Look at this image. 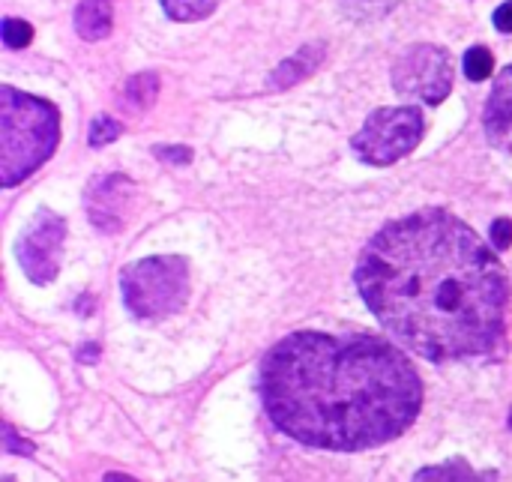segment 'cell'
I'll use <instances>...</instances> for the list:
<instances>
[{
  "label": "cell",
  "mask_w": 512,
  "mask_h": 482,
  "mask_svg": "<svg viewBox=\"0 0 512 482\" xmlns=\"http://www.w3.org/2000/svg\"><path fill=\"white\" fill-rule=\"evenodd\" d=\"M3 482H12V480H3Z\"/></svg>",
  "instance_id": "obj_25"
},
{
  "label": "cell",
  "mask_w": 512,
  "mask_h": 482,
  "mask_svg": "<svg viewBox=\"0 0 512 482\" xmlns=\"http://www.w3.org/2000/svg\"><path fill=\"white\" fill-rule=\"evenodd\" d=\"M162 6L174 21H198L210 15L216 3L213 0H162Z\"/></svg>",
  "instance_id": "obj_14"
},
{
  "label": "cell",
  "mask_w": 512,
  "mask_h": 482,
  "mask_svg": "<svg viewBox=\"0 0 512 482\" xmlns=\"http://www.w3.org/2000/svg\"><path fill=\"white\" fill-rule=\"evenodd\" d=\"M132 201H135V183L123 174L93 177L87 186V195H84L90 222L105 234H114L123 228V222L132 210Z\"/></svg>",
  "instance_id": "obj_8"
},
{
  "label": "cell",
  "mask_w": 512,
  "mask_h": 482,
  "mask_svg": "<svg viewBox=\"0 0 512 482\" xmlns=\"http://www.w3.org/2000/svg\"><path fill=\"white\" fill-rule=\"evenodd\" d=\"M102 482H138V480L126 477V474H105V480Z\"/></svg>",
  "instance_id": "obj_23"
},
{
  "label": "cell",
  "mask_w": 512,
  "mask_h": 482,
  "mask_svg": "<svg viewBox=\"0 0 512 482\" xmlns=\"http://www.w3.org/2000/svg\"><path fill=\"white\" fill-rule=\"evenodd\" d=\"M510 429H512V414H510Z\"/></svg>",
  "instance_id": "obj_24"
},
{
  "label": "cell",
  "mask_w": 512,
  "mask_h": 482,
  "mask_svg": "<svg viewBox=\"0 0 512 482\" xmlns=\"http://www.w3.org/2000/svg\"><path fill=\"white\" fill-rule=\"evenodd\" d=\"M123 303L135 318H168L183 309L189 297V267L177 255H156L129 264L120 273Z\"/></svg>",
  "instance_id": "obj_4"
},
{
  "label": "cell",
  "mask_w": 512,
  "mask_h": 482,
  "mask_svg": "<svg viewBox=\"0 0 512 482\" xmlns=\"http://www.w3.org/2000/svg\"><path fill=\"white\" fill-rule=\"evenodd\" d=\"M465 75L471 78V81H483V78H489L492 72H495V57H492V51L489 48H483V45H474L468 54H465Z\"/></svg>",
  "instance_id": "obj_15"
},
{
  "label": "cell",
  "mask_w": 512,
  "mask_h": 482,
  "mask_svg": "<svg viewBox=\"0 0 512 482\" xmlns=\"http://www.w3.org/2000/svg\"><path fill=\"white\" fill-rule=\"evenodd\" d=\"M261 396L270 420L294 441L369 450L417 420L423 384L384 339L294 333L264 357Z\"/></svg>",
  "instance_id": "obj_2"
},
{
  "label": "cell",
  "mask_w": 512,
  "mask_h": 482,
  "mask_svg": "<svg viewBox=\"0 0 512 482\" xmlns=\"http://www.w3.org/2000/svg\"><path fill=\"white\" fill-rule=\"evenodd\" d=\"M114 6L111 0H81L75 9V30L87 42H99L111 33Z\"/></svg>",
  "instance_id": "obj_11"
},
{
  "label": "cell",
  "mask_w": 512,
  "mask_h": 482,
  "mask_svg": "<svg viewBox=\"0 0 512 482\" xmlns=\"http://www.w3.org/2000/svg\"><path fill=\"white\" fill-rule=\"evenodd\" d=\"M156 156H159V159H165V162H177V165L192 162V150H189V147H183V144H174V147H156Z\"/></svg>",
  "instance_id": "obj_19"
},
{
  "label": "cell",
  "mask_w": 512,
  "mask_h": 482,
  "mask_svg": "<svg viewBox=\"0 0 512 482\" xmlns=\"http://www.w3.org/2000/svg\"><path fill=\"white\" fill-rule=\"evenodd\" d=\"M492 243H495L498 249H510L512 219H495V225H492Z\"/></svg>",
  "instance_id": "obj_18"
},
{
  "label": "cell",
  "mask_w": 512,
  "mask_h": 482,
  "mask_svg": "<svg viewBox=\"0 0 512 482\" xmlns=\"http://www.w3.org/2000/svg\"><path fill=\"white\" fill-rule=\"evenodd\" d=\"M63 237H66V222L57 213H36L33 225L18 243V261L27 273L30 282L48 285L57 270H60V255H63Z\"/></svg>",
  "instance_id": "obj_7"
},
{
  "label": "cell",
  "mask_w": 512,
  "mask_h": 482,
  "mask_svg": "<svg viewBox=\"0 0 512 482\" xmlns=\"http://www.w3.org/2000/svg\"><path fill=\"white\" fill-rule=\"evenodd\" d=\"M60 141V114L51 102L0 87V183L6 189L30 177Z\"/></svg>",
  "instance_id": "obj_3"
},
{
  "label": "cell",
  "mask_w": 512,
  "mask_h": 482,
  "mask_svg": "<svg viewBox=\"0 0 512 482\" xmlns=\"http://www.w3.org/2000/svg\"><path fill=\"white\" fill-rule=\"evenodd\" d=\"M3 450H6V453H21V456L27 453V456H30V453H33V444L18 441L15 432H12V426H3Z\"/></svg>",
  "instance_id": "obj_20"
},
{
  "label": "cell",
  "mask_w": 512,
  "mask_h": 482,
  "mask_svg": "<svg viewBox=\"0 0 512 482\" xmlns=\"http://www.w3.org/2000/svg\"><path fill=\"white\" fill-rule=\"evenodd\" d=\"M393 87L399 96L441 105L453 90V57L441 45H414L393 66Z\"/></svg>",
  "instance_id": "obj_6"
},
{
  "label": "cell",
  "mask_w": 512,
  "mask_h": 482,
  "mask_svg": "<svg viewBox=\"0 0 512 482\" xmlns=\"http://www.w3.org/2000/svg\"><path fill=\"white\" fill-rule=\"evenodd\" d=\"M120 132H123V126H120L114 117L102 114V117H93L90 132H87V141H90V147H105V144L117 141V138H120Z\"/></svg>",
  "instance_id": "obj_16"
},
{
  "label": "cell",
  "mask_w": 512,
  "mask_h": 482,
  "mask_svg": "<svg viewBox=\"0 0 512 482\" xmlns=\"http://www.w3.org/2000/svg\"><path fill=\"white\" fill-rule=\"evenodd\" d=\"M159 96V75L156 72H138L123 84V102L132 111H144L156 102Z\"/></svg>",
  "instance_id": "obj_13"
},
{
  "label": "cell",
  "mask_w": 512,
  "mask_h": 482,
  "mask_svg": "<svg viewBox=\"0 0 512 482\" xmlns=\"http://www.w3.org/2000/svg\"><path fill=\"white\" fill-rule=\"evenodd\" d=\"M324 54H327V45H324V42H309V45H303L300 51H294L288 60H282V63L273 69L270 87H273V90H285V87L300 84L303 78H309V75L324 63Z\"/></svg>",
  "instance_id": "obj_10"
},
{
  "label": "cell",
  "mask_w": 512,
  "mask_h": 482,
  "mask_svg": "<svg viewBox=\"0 0 512 482\" xmlns=\"http://www.w3.org/2000/svg\"><path fill=\"white\" fill-rule=\"evenodd\" d=\"M423 132H426V120L420 108L414 105L378 108L366 117L351 147L369 165H393L423 141Z\"/></svg>",
  "instance_id": "obj_5"
},
{
  "label": "cell",
  "mask_w": 512,
  "mask_h": 482,
  "mask_svg": "<svg viewBox=\"0 0 512 482\" xmlns=\"http://www.w3.org/2000/svg\"><path fill=\"white\" fill-rule=\"evenodd\" d=\"M495 27L504 30V33H512V0L495 9Z\"/></svg>",
  "instance_id": "obj_21"
},
{
  "label": "cell",
  "mask_w": 512,
  "mask_h": 482,
  "mask_svg": "<svg viewBox=\"0 0 512 482\" xmlns=\"http://www.w3.org/2000/svg\"><path fill=\"white\" fill-rule=\"evenodd\" d=\"M483 123H486V135L495 147H512V66H507L495 78Z\"/></svg>",
  "instance_id": "obj_9"
},
{
  "label": "cell",
  "mask_w": 512,
  "mask_h": 482,
  "mask_svg": "<svg viewBox=\"0 0 512 482\" xmlns=\"http://www.w3.org/2000/svg\"><path fill=\"white\" fill-rule=\"evenodd\" d=\"M414 482H495V474H477L465 459H450L420 471Z\"/></svg>",
  "instance_id": "obj_12"
},
{
  "label": "cell",
  "mask_w": 512,
  "mask_h": 482,
  "mask_svg": "<svg viewBox=\"0 0 512 482\" xmlns=\"http://www.w3.org/2000/svg\"><path fill=\"white\" fill-rule=\"evenodd\" d=\"M357 288L417 354L447 363L489 354L507 324L510 279L495 252L447 210H420L372 237Z\"/></svg>",
  "instance_id": "obj_1"
},
{
  "label": "cell",
  "mask_w": 512,
  "mask_h": 482,
  "mask_svg": "<svg viewBox=\"0 0 512 482\" xmlns=\"http://www.w3.org/2000/svg\"><path fill=\"white\" fill-rule=\"evenodd\" d=\"M93 357H99V348H96V345H87V348L81 351V363H87V360H93Z\"/></svg>",
  "instance_id": "obj_22"
},
{
  "label": "cell",
  "mask_w": 512,
  "mask_h": 482,
  "mask_svg": "<svg viewBox=\"0 0 512 482\" xmlns=\"http://www.w3.org/2000/svg\"><path fill=\"white\" fill-rule=\"evenodd\" d=\"M0 33H3V45L6 48H24L33 39V27L24 18H3Z\"/></svg>",
  "instance_id": "obj_17"
}]
</instances>
